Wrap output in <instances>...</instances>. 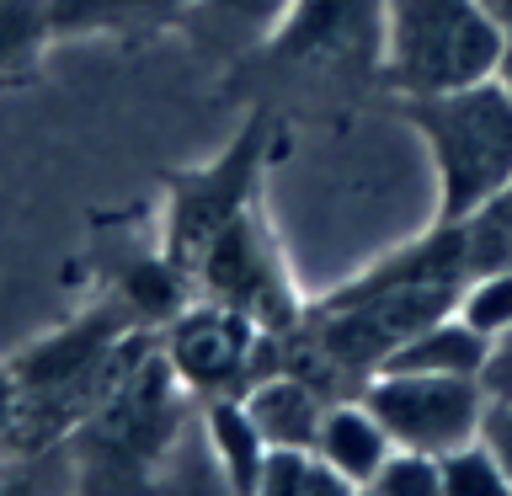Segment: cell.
<instances>
[{"mask_svg": "<svg viewBox=\"0 0 512 496\" xmlns=\"http://www.w3.org/2000/svg\"><path fill=\"white\" fill-rule=\"evenodd\" d=\"M470 283L459 224L438 219L432 235L400 246L390 262L363 272L342 294H331L310 320V342L326 358L331 374H379L384 358L432 320L454 315V304Z\"/></svg>", "mask_w": 512, "mask_h": 496, "instance_id": "6da1fadb", "label": "cell"}, {"mask_svg": "<svg viewBox=\"0 0 512 496\" xmlns=\"http://www.w3.org/2000/svg\"><path fill=\"white\" fill-rule=\"evenodd\" d=\"M406 118L427 144L438 219H464L512 176V96L496 75L438 96H406Z\"/></svg>", "mask_w": 512, "mask_h": 496, "instance_id": "7a4b0ae2", "label": "cell"}, {"mask_svg": "<svg viewBox=\"0 0 512 496\" xmlns=\"http://www.w3.org/2000/svg\"><path fill=\"white\" fill-rule=\"evenodd\" d=\"M502 32L475 0H384L379 75L400 96H438L496 75Z\"/></svg>", "mask_w": 512, "mask_h": 496, "instance_id": "3957f363", "label": "cell"}, {"mask_svg": "<svg viewBox=\"0 0 512 496\" xmlns=\"http://www.w3.org/2000/svg\"><path fill=\"white\" fill-rule=\"evenodd\" d=\"M160 358L198 395H240L251 379L283 368L278 331H262L251 315H240L219 299L176 310L166 326V342H160Z\"/></svg>", "mask_w": 512, "mask_h": 496, "instance_id": "277c9868", "label": "cell"}, {"mask_svg": "<svg viewBox=\"0 0 512 496\" xmlns=\"http://www.w3.org/2000/svg\"><path fill=\"white\" fill-rule=\"evenodd\" d=\"M358 400L379 416L395 448L448 454L470 443L486 416V390L464 374H411V368H379L363 379Z\"/></svg>", "mask_w": 512, "mask_h": 496, "instance_id": "5b68a950", "label": "cell"}, {"mask_svg": "<svg viewBox=\"0 0 512 496\" xmlns=\"http://www.w3.org/2000/svg\"><path fill=\"white\" fill-rule=\"evenodd\" d=\"M384 0H288L267 54L288 70H379Z\"/></svg>", "mask_w": 512, "mask_h": 496, "instance_id": "8992f818", "label": "cell"}, {"mask_svg": "<svg viewBox=\"0 0 512 496\" xmlns=\"http://www.w3.org/2000/svg\"><path fill=\"white\" fill-rule=\"evenodd\" d=\"M192 278L208 288V299L251 315L262 331H288L294 326V294H288V283L278 272V256H272V240H267L262 219H256L251 208H240V214L198 251Z\"/></svg>", "mask_w": 512, "mask_h": 496, "instance_id": "52a82bcc", "label": "cell"}, {"mask_svg": "<svg viewBox=\"0 0 512 496\" xmlns=\"http://www.w3.org/2000/svg\"><path fill=\"white\" fill-rule=\"evenodd\" d=\"M256 171H262V128H246L214 166L187 171L171 182V214H166V256L182 272H192L198 251L230 224L240 208H251Z\"/></svg>", "mask_w": 512, "mask_h": 496, "instance_id": "ba28073f", "label": "cell"}, {"mask_svg": "<svg viewBox=\"0 0 512 496\" xmlns=\"http://www.w3.org/2000/svg\"><path fill=\"white\" fill-rule=\"evenodd\" d=\"M240 400H246V411H251L256 432L267 438V448H315L320 416H326V395L310 379L278 368V374L251 379L240 390Z\"/></svg>", "mask_w": 512, "mask_h": 496, "instance_id": "9c48e42d", "label": "cell"}, {"mask_svg": "<svg viewBox=\"0 0 512 496\" xmlns=\"http://www.w3.org/2000/svg\"><path fill=\"white\" fill-rule=\"evenodd\" d=\"M390 448H395L390 432L379 427V416L368 411L363 400H326V416H320V432H315V454L326 459L352 491H368V480L379 475V464L390 459Z\"/></svg>", "mask_w": 512, "mask_h": 496, "instance_id": "30bf717a", "label": "cell"}, {"mask_svg": "<svg viewBox=\"0 0 512 496\" xmlns=\"http://www.w3.org/2000/svg\"><path fill=\"white\" fill-rule=\"evenodd\" d=\"M486 347L491 336H480L470 320L443 315L432 320V326H422L416 336H406L390 358H384V368H411V374H464V379H480V363H486Z\"/></svg>", "mask_w": 512, "mask_h": 496, "instance_id": "8fae6325", "label": "cell"}, {"mask_svg": "<svg viewBox=\"0 0 512 496\" xmlns=\"http://www.w3.org/2000/svg\"><path fill=\"white\" fill-rule=\"evenodd\" d=\"M203 432H208V454H214L224 486L256 491V475H262V459H267V438L256 432L246 400L240 395H208Z\"/></svg>", "mask_w": 512, "mask_h": 496, "instance_id": "7c38bea8", "label": "cell"}, {"mask_svg": "<svg viewBox=\"0 0 512 496\" xmlns=\"http://www.w3.org/2000/svg\"><path fill=\"white\" fill-rule=\"evenodd\" d=\"M182 6L187 0H48V11H54V38L160 27V22H171Z\"/></svg>", "mask_w": 512, "mask_h": 496, "instance_id": "4fadbf2b", "label": "cell"}, {"mask_svg": "<svg viewBox=\"0 0 512 496\" xmlns=\"http://www.w3.org/2000/svg\"><path fill=\"white\" fill-rule=\"evenodd\" d=\"M454 224L464 235V262H470V272L512 267V176Z\"/></svg>", "mask_w": 512, "mask_h": 496, "instance_id": "5bb4252c", "label": "cell"}, {"mask_svg": "<svg viewBox=\"0 0 512 496\" xmlns=\"http://www.w3.org/2000/svg\"><path fill=\"white\" fill-rule=\"evenodd\" d=\"M352 491L315 448H267L256 496H342Z\"/></svg>", "mask_w": 512, "mask_h": 496, "instance_id": "9a60e30c", "label": "cell"}, {"mask_svg": "<svg viewBox=\"0 0 512 496\" xmlns=\"http://www.w3.org/2000/svg\"><path fill=\"white\" fill-rule=\"evenodd\" d=\"M54 38L48 0H0V80L27 75Z\"/></svg>", "mask_w": 512, "mask_h": 496, "instance_id": "2e32d148", "label": "cell"}, {"mask_svg": "<svg viewBox=\"0 0 512 496\" xmlns=\"http://www.w3.org/2000/svg\"><path fill=\"white\" fill-rule=\"evenodd\" d=\"M438 480H443V496H507L502 464L491 459V448L480 438L438 454Z\"/></svg>", "mask_w": 512, "mask_h": 496, "instance_id": "e0dca14e", "label": "cell"}, {"mask_svg": "<svg viewBox=\"0 0 512 496\" xmlns=\"http://www.w3.org/2000/svg\"><path fill=\"white\" fill-rule=\"evenodd\" d=\"M459 320H470L480 336H496L512 326V267H491V272H470L459 294Z\"/></svg>", "mask_w": 512, "mask_h": 496, "instance_id": "ac0fdd59", "label": "cell"}, {"mask_svg": "<svg viewBox=\"0 0 512 496\" xmlns=\"http://www.w3.org/2000/svg\"><path fill=\"white\" fill-rule=\"evenodd\" d=\"M176 283H182V267L171 262H139L123 278V310L144 315V320H171L182 304H176Z\"/></svg>", "mask_w": 512, "mask_h": 496, "instance_id": "d6986e66", "label": "cell"}, {"mask_svg": "<svg viewBox=\"0 0 512 496\" xmlns=\"http://www.w3.org/2000/svg\"><path fill=\"white\" fill-rule=\"evenodd\" d=\"M368 491H379V496H443L438 454H422V448H390V459L379 464V475L368 480Z\"/></svg>", "mask_w": 512, "mask_h": 496, "instance_id": "ffe728a7", "label": "cell"}, {"mask_svg": "<svg viewBox=\"0 0 512 496\" xmlns=\"http://www.w3.org/2000/svg\"><path fill=\"white\" fill-rule=\"evenodd\" d=\"M208 16H219V22H230L240 32H267L278 27V16L288 11V0H198Z\"/></svg>", "mask_w": 512, "mask_h": 496, "instance_id": "44dd1931", "label": "cell"}, {"mask_svg": "<svg viewBox=\"0 0 512 496\" xmlns=\"http://www.w3.org/2000/svg\"><path fill=\"white\" fill-rule=\"evenodd\" d=\"M480 390H486V400L512 406V326L491 336L486 363H480Z\"/></svg>", "mask_w": 512, "mask_h": 496, "instance_id": "7402d4cb", "label": "cell"}, {"mask_svg": "<svg viewBox=\"0 0 512 496\" xmlns=\"http://www.w3.org/2000/svg\"><path fill=\"white\" fill-rule=\"evenodd\" d=\"M480 443L491 448V459L502 464L507 475V491H512V406H502V400H486V416H480Z\"/></svg>", "mask_w": 512, "mask_h": 496, "instance_id": "603a6c76", "label": "cell"}, {"mask_svg": "<svg viewBox=\"0 0 512 496\" xmlns=\"http://www.w3.org/2000/svg\"><path fill=\"white\" fill-rule=\"evenodd\" d=\"M16 400H22V390H16V374H11V368H0V448L11 443V427H16Z\"/></svg>", "mask_w": 512, "mask_h": 496, "instance_id": "cb8c5ba5", "label": "cell"}, {"mask_svg": "<svg viewBox=\"0 0 512 496\" xmlns=\"http://www.w3.org/2000/svg\"><path fill=\"white\" fill-rule=\"evenodd\" d=\"M475 6H480V11L491 16V22H496V32H502V38H512V0H475Z\"/></svg>", "mask_w": 512, "mask_h": 496, "instance_id": "d4e9b609", "label": "cell"}, {"mask_svg": "<svg viewBox=\"0 0 512 496\" xmlns=\"http://www.w3.org/2000/svg\"><path fill=\"white\" fill-rule=\"evenodd\" d=\"M496 86L512 96V38L502 43V59H496Z\"/></svg>", "mask_w": 512, "mask_h": 496, "instance_id": "484cf974", "label": "cell"}]
</instances>
